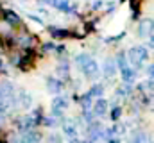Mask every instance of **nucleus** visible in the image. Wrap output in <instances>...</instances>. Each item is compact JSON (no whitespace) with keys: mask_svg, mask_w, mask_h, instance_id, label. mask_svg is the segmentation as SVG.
Masks as SVG:
<instances>
[{"mask_svg":"<svg viewBox=\"0 0 154 143\" xmlns=\"http://www.w3.org/2000/svg\"><path fill=\"white\" fill-rule=\"evenodd\" d=\"M106 111H108V102H106L104 99H99V100L95 102V106H93V113H95L97 116H102Z\"/></svg>","mask_w":154,"mask_h":143,"instance_id":"obj_9","label":"nucleus"},{"mask_svg":"<svg viewBox=\"0 0 154 143\" xmlns=\"http://www.w3.org/2000/svg\"><path fill=\"white\" fill-rule=\"evenodd\" d=\"M4 20H5L9 25H18V23H20V16H18L14 11H5V13H4Z\"/></svg>","mask_w":154,"mask_h":143,"instance_id":"obj_11","label":"nucleus"},{"mask_svg":"<svg viewBox=\"0 0 154 143\" xmlns=\"http://www.w3.org/2000/svg\"><path fill=\"white\" fill-rule=\"evenodd\" d=\"M90 59H91V57H90L88 54H79V56L75 57V65L81 68V70H82V66H84V65H86Z\"/></svg>","mask_w":154,"mask_h":143,"instance_id":"obj_14","label":"nucleus"},{"mask_svg":"<svg viewBox=\"0 0 154 143\" xmlns=\"http://www.w3.org/2000/svg\"><path fill=\"white\" fill-rule=\"evenodd\" d=\"M99 7H102V2H100V0H97V2L93 4V9H99Z\"/></svg>","mask_w":154,"mask_h":143,"instance_id":"obj_25","label":"nucleus"},{"mask_svg":"<svg viewBox=\"0 0 154 143\" xmlns=\"http://www.w3.org/2000/svg\"><path fill=\"white\" fill-rule=\"evenodd\" d=\"M134 77H136V70L134 68H129V66H125V68H122V81L124 82H133L134 81Z\"/></svg>","mask_w":154,"mask_h":143,"instance_id":"obj_8","label":"nucleus"},{"mask_svg":"<svg viewBox=\"0 0 154 143\" xmlns=\"http://www.w3.org/2000/svg\"><path fill=\"white\" fill-rule=\"evenodd\" d=\"M52 107H54V114L59 118V116H61V111L68 107V100H66V99H63V97H56V99H54V102H52Z\"/></svg>","mask_w":154,"mask_h":143,"instance_id":"obj_6","label":"nucleus"},{"mask_svg":"<svg viewBox=\"0 0 154 143\" xmlns=\"http://www.w3.org/2000/svg\"><path fill=\"white\" fill-rule=\"evenodd\" d=\"M50 2H52L54 7H57V9H61V11H66V9H68V4H70L68 0H50Z\"/></svg>","mask_w":154,"mask_h":143,"instance_id":"obj_17","label":"nucleus"},{"mask_svg":"<svg viewBox=\"0 0 154 143\" xmlns=\"http://www.w3.org/2000/svg\"><path fill=\"white\" fill-rule=\"evenodd\" d=\"M81 106L88 111V109H90V106H91V97H90V95H84V97L81 99Z\"/></svg>","mask_w":154,"mask_h":143,"instance_id":"obj_21","label":"nucleus"},{"mask_svg":"<svg viewBox=\"0 0 154 143\" xmlns=\"http://www.w3.org/2000/svg\"><path fill=\"white\" fill-rule=\"evenodd\" d=\"M84 120H86L88 123H91V113H88V111H84Z\"/></svg>","mask_w":154,"mask_h":143,"instance_id":"obj_24","label":"nucleus"},{"mask_svg":"<svg viewBox=\"0 0 154 143\" xmlns=\"http://www.w3.org/2000/svg\"><path fill=\"white\" fill-rule=\"evenodd\" d=\"M22 140H23V143H38L39 140H41V134L36 132V131H31V129H29V131L23 132V138H22Z\"/></svg>","mask_w":154,"mask_h":143,"instance_id":"obj_7","label":"nucleus"},{"mask_svg":"<svg viewBox=\"0 0 154 143\" xmlns=\"http://www.w3.org/2000/svg\"><path fill=\"white\" fill-rule=\"evenodd\" d=\"M125 59H127V57H125V52H120V54L116 56V63L115 65L116 66H120V70L127 66V61H125Z\"/></svg>","mask_w":154,"mask_h":143,"instance_id":"obj_18","label":"nucleus"},{"mask_svg":"<svg viewBox=\"0 0 154 143\" xmlns=\"http://www.w3.org/2000/svg\"><path fill=\"white\" fill-rule=\"evenodd\" d=\"M50 32L54 38H66V36H70L68 31H65V29H56V27H50Z\"/></svg>","mask_w":154,"mask_h":143,"instance_id":"obj_16","label":"nucleus"},{"mask_svg":"<svg viewBox=\"0 0 154 143\" xmlns=\"http://www.w3.org/2000/svg\"><path fill=\"white\" fill-rule=\"evenodd\" d=\"M120 114H122V109H120V107H115V109L111 111V118H113V120H118Z\"/></svg>","mask_w":154,"mask_h":143,"instance_id":"obj_22","label":"nucleus"},{"mask_svg":"<svg viewBox=\"0 0 154 143\" xmlns=\"http://www.w3.org/2000/svg\"><path fill=\"white\" fill-rule=\"evenodd\" d=\"M115 70H116V65L113 59H106L104 61V75L106 77H113L115 75Z\"/></svg>","mask_w":154,"mask_h":143,"instance_id":"obj_12","label":"nucleus"},{"mask_svg":"<svg viewBox=\"0 0 154 143\" xmlns=\"http://www.w3.org/2000/svg\"><path fill=\"white\" fill-rule=\"evenodd\" d=\"M102 93H104V86H102V84H95V86L88 91L90 97H99V99L102 97Z\"/></svg>","mask_w":154,"mask_h":143,"instance_id":"obj_13","label":"nucleus"},{"mask_svg":"<svg viewBox=\"0 0 154 143\" xmlns=\"http://www.w3.org/2000/svg\"><path fill=\"white\" fill-rule=\"evenodd\" d=\"M57 75L59 77H68V65L66 63H63V65L57 66Z\"/></svg>","mask_w":154,"mask_h":143,"instance_id":"obj_20","label":"nucleus"},{"mask_svg":"<svg viewBox=\"0 0 154 143\" xmlns=\"http://www.w3.org/2000/svg\"><path fill=\"white\" fill-rule=\"evenodd\" d=\"M154 31V25H152V20L151 18H143V22L140 23V29H138V34L142 38H151Z\"/></svg>","mask_w":154,"mask_h":143,"instance_id":"obj_2","label":"nucleus"},{"mask_svg":"<svg viewBox=\"0 0 154 143\" xmlns=\"http://www.w3.org/2000/svg\"><path fill=\"white\" fill-rule=\"evenodd\" d=\"M88 138L90 140H99V138H102V125L99 123V122H91V123H88Z\"/></svg>","mask_w":154,"mask_h":143,"instance_id":"obj_3","label":"nucleus"},{"mask_svg":"<svg viewBox=\"0 0 154 143\" xmlns=\"http://www.w3.org/2000/svg\"><path fill=\"white\" fill-rule=\"evenodd\" d=\"M63 131H65V134L70 136V138H75V134H77V127L72 120H66V122L63 123Z\"/></svg>","mask_w":154,"mask_h":143,"instance_id":"obj_10","label":"nucleus"},{"mask_svg":"<svg viewBox=\"0 0 154 143\" xmlns=\"http://www.w3.org/2000/svg\"><path fill=\"white\" fill-rule=\"evenodd\" d=\"M82 73H84L86 77H90V79L97 77V75H99V65H97V61L90 59V61L82 66Z\"/></svg>","mask_w":154,"mask_h":143,"instance_id":"obj_4","label":"nucleus"},{"mask_svg":"<svg viewBox=\"0 0 154 143\" xmlns=\"http://www.w3.org/2000/svg\"><path fill=\"white\" fill-rule=\"evenodd\" d=\"M127 61L133 65V68H142L143 66V61L147 59V48L145 47H133L127 54H125Z\"/></svg>","mask_w":154,"mask_h":143,"instance_id":"obj_1","label":"nucleus"},{"mask_svg":"<svg viewBox=\"0 0 154 143\" xmlns=\"http://www.w3.org/2000/svg\"><path fill=\"white\" fill-rule=\"evenodd\" d=\"M47 90H48L50 93L57 95V93H61V90H63V82H61L59 79H56V77H48V79H47Z\"/></svg>","mask_w":154,"mask_h":143,"instance_id":"obj_5","label":"nucleus"},{"mask_svg":"<svg viewBox=\"0 0 154 143\" xmlns=\"http://www.w3.org/2000/svg\"><path fill=\"white\" fill-rule=\"evenodd\" d=\"M147 75H149V79H152V75H154V66L152 65L147 66Z\"/></svg>","mask_w":154,"mask_h":143,"instance_id":"obj_23","label":"nucleus"},{"mask_svg":"<svg viewBox=\"0 0 154 143\" xmlns=\"http://www.w3.org/2000/svg\"><path fill=\"white\" fill-rule=\"evenodd\" d=\"M20 99H22V102H20V104H22V107H29V106H31V102H32L31 95H27L25 91H22V93H20Z\"/></svg>","mask_w":154,"mask_h":143,"instance_id":"obj_19","label":"nucleus"},{"mask_svg":"<svg viewBox=\"0 0 154 143\" xmlns=\"http://www.w3.org/2000/svg\"><path fill=\"white\" fill-rule=\"evenodd\" d=\"M131 143H147V136H145V132H134L133 138H131Z\"/></svg>","mask_w":154,"mask_h":143,"instance_id":"obj_15","label":"nucleus"}]
</instances>
